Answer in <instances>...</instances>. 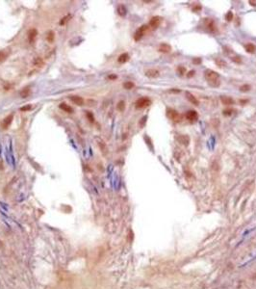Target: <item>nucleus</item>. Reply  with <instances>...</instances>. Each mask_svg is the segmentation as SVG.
Returning a JSON list of instances; mask_svg holds the SVG:
<instances>
[{
	"instance_id": "1",
	"label": "nucleus",
	"mask_w": 256,
	"mask_h": 289,
	"mask_svg": "<svg viewBox=\"0 0 256 289\" xmlns=\"http://www.w3.org/2000/svg\"><path fill=\"white\" fill-rule=\"evenodd\" d=\"M204 76H205V79L207 80L210 85L213 87H218L220 86V75L217 73L213 69H206L204 71Z\"/></svg>"
},
{
	"instance_id": "2",
	"label": "nucleus",
	"mask_w": 256,
	"mask_h": 289,
	"mask_svg": "<svg viewBox=\"0 0 256 289\" xmlns=\"http://www.w3.org/2000/svg\"><path fill=\"white\" fill-rule=\"evenodd\" d=\"M151 104V100L149 99L148 97H141L139 98L136 103H135V107L137 109H143V108H145V107L149 106Z\"/></svg>"
},
{
	"instance_id": "3",
	"label": "nucleus",
	"mask_w": 256,
	"mask_h": 289,
	"mask_svg": "<svg viewBox=\"0 0 256 289\" xmlns=\"http://www.w3.org/2000/svg\"><path fill=\"white\" fill-rule=\"evenodd\" d=\"M167 116L169 120H171L174 123H179L181 121V115L174 109H168L167 110Z\"/></svg>"
},
{
	"instance_id": "4",
	"label": "nucleus",
	"mask_w": 256,
	"mask_h": 289,
	"mask_svg": "<svg viewBox=\"0 0 256 289\" xmlns=\"http://www.w3.org/2000/svg\"><path fill=\"white\" fill-rule=\"evenodd\" d=\"M148 28H149V26L148 25H145V24L141 26V27L138 29V30L136 31V33H135V35H134V40H136V42L140 40L143 36H145V34L146 33V31L148 30Z\"/></svg>"
},
{
	"instance_id": "5",
	"label": "nucleus",
	"mask_w": 256,
	"mask_h": 289,
	"mask_svg": "<svg viewBox=\"0 0 256 289\" xmlns=\"http://www.w3.org/2000/svg\"><path fill=\"white\" fill-rule=\"evenodd\" d=\"M186 118L191 123H194V121H197L198 120V114L197 111L195 110H189L186 113Z\"/></svg>"
},
{
	"instance_id": "6",
	"label": "nucleus",
	"mask_w": 256,
	"mask_h": 289,
	"mask_svg": "<svg viewBox=\"0 0 256 289\" xmlns=\"http://www.w3.org/2000/svg\"><path fill=\"white\" fill-rule=\"evenodd\" d=\"M162 20H163V18L161 16H153L150 19V21H149V27L154 28V29L155 28H158L160 26L161 23H162Z\"/></svg>"
},
{
	"instance_id": "7",
	"label": "nucleus",
	"mask_w": 256,
	"mask_h": 289,
	"mask_svg": "<svg viewBox=\"0 0 256 289\" xmlns=\"http://www.w3.org/2000/svg\"><path fill=\"white\" fill-rule=\"evenodd\" d=\"M205 26L207 27V29L211 32V33H215V32L217 31V26H216V24H215V21L211 18H206Z\"/></svg>"
},
{
	"instance_id": "8",
	"label": "nucleus",
	"mask_w": 256,
	"mask_h": 289,
	"mask_svg": "<svg viewBox=\"0 0 256 289\" xmlns=\"http://www.w3.org/2000/svg\"><path fill=\"white\" fill-rule=\"evenodd\" d=\"M13 118H14V115L13 114H10L9 116H7V117L3 120V121H2V128H3V129H7L8 127L10 126V124L12 123Z\"/></svg>"
},
{
	"instance_id": "9",
	"label": "nucleus",
	"mask_w": 256,
	"mask_h": 289,
	"mask_svg": "<svg viewBox=\"0 0 256 289\" xmlns=\"http://www.w3.org/2000/svg\"><path fill=\"white\" fill-rule=\"evenodd\" d=\"M37 35H38V31H37V29L35 28H32L28 31V40H29L30 43H33L35 42Z\"/></svg>"
},
{
	"instance_id": "10",
	"label": "nucleus",
	"mask_w": 256,
	"mask_h": 289,
	"mask_svg": "<svg viewBox=\"0 0 256 289\" xmlns=\"http://www.w3.org/2000/svg\"><path fill=\"white\" fill-rule=\"evenodd\" d=\"M221 101L223 105H232V104L235 103L234 99L232 97H228V95H221Z\"/></svg>"
},
{
	"instance_id": "11",
	"label": "nucleus",
	"mask_w": 256,
	"mask_h": 289,
	"mask_svg": "<svg viewBox=\"0 0 256 289\" xmlns=\"http://www.w3.org/2000/svg\"><path fill=\"white\" fill-rule=\"evenodd\" d=\"M186 98H187V99H188L192 104H194V105H195V106L199 105V101H198V99L195 97L194 95L191 94V92H186Z\"/></svg>"
},
{
	"instance_id": "12",
	"label": "nucleus",
	"mask_w": 256,
	"mask_h": 289,
	"mask_svg": "<svg viewBox=\"0 0 256 289\" xmlns=\"http://www.w3.org/2000/svg\"><path fill=\"white\" fill-rule=\"evenodd\" d=\"M145 75L149 78H157L160 75V71L158 69L155 68H150L148 71H145Z\"/></svg>"
},
{
	"instance_id": "13",
	"label": "nucleus",
	"mask_w": 256,
	"mask_h": 289,
	"mask_svg": "<svg viewBox=\"0 0 256 289\" xmlns=\"http://www.w3.org/2000/svg\"><path fill=\"white\" fill-rule=\"evenodd\" d=\"M158 51L162 52V53H169L171 51V46L169 43H161L158 48Z\"/></svg>"
},
{
	"instance_id": "14",
	"label": "nucleus",
	"mask_w": 256,
	"mask_h": 289,
	"mask_svg": "<svg viewBox=\"0 0 256 289\" xmlns=\"http://www.w3.org/2000/svg\"><path fill=\"white\" fill-rule=\"evenodd\" d=\"M70 100L78 106H82L84 104V99H83V97H79V95H71Z\"/></svg>"
},
{
	"instance_id": "15",
	"label": "nucleus",
	"mask_w": 256,
	"mask_h": 289,
	"mask_svg": "<svg viewBox=\"0 0 256 289\" xmlns=\"http://www.w3.org/2000/svg\"><path fill=\"white\" fill-rule=\"evenodd\" d=\"M176 139L180 144H184V146H188L190 143V137L187 135H179V136H177Z\"/></svg>"
},
{
	"instance_id": "16",
	"label": "nucleus",
	"mask_w": 256,
	"mask_h": 289,
	"mask_svg": "<svg viewBox=\"0 0 256 289\" xmlns=\"http://www.w3.org/2000/svg\"><path fill=\"white\" fill-rule=\"evenodd\" d=\"M244 49H246V51L248 52V53H254L256 51V46L253 45V43L248 42V43H246V45H244Z\"/></svg>"
},
{
	"instance_id": "17",
	"label": "nucleus",
	"mask_w": 256,
	"mask_h": 289,
	"mask_svg": "<svg viewBox=\"0 0 256 289\" xmlns=\"http://www.w3.org/2000/svg\"><path fill=\"white\" fill-rule=\"evenodd\" d=\"M129 60V55L128 53H122V54H120L119 58H117V62L120 63V64H124L126 63L127 61Z\"/></svg>"
},
{
	"instance_id": "18",
	"label": "nucleus",
	"mask_w": 256,
	"mask_h": 289,
	"mask_svg": "<svg viewBox=\"0 0 256 289\" xmlns=\"http://www.w3.org/2000/svg\"><path fill=\"white\" fill-rule=\"evenodd\" d=\"M59 107L63 110V111H65V112H67V113H72L73 112V109L71 108L70 106H68V104H66L65 102H62L59 105Z\"/></svg>"
},
{
	"instance_id": "19",
	"label": "nucleus",
	"mask_w": 256,
	"mask_h": 289,
	"mask_svg": "<svg viewBox=\"0 0 256 289\" xmlns=\"http://www.w3.org/2000/svg\"><path fill=\"white\" fill-rule=\"evenodd\" d=\"M215 63L218 68H224V66H226V62L223 59H221V58H217L215 60Z\"/></svg>"
},
{
	"instance_id": "20",
	"label": "nucleus",
	"mask_w": 256,
	"mask_h": 289,
	"mask_svg": "<svg viewBox=\"0 0 256 289\" xmlns=\"http://www.w3.org/2000/svg\"><path fill=\"white\" fill-rule=\"evenodd\" d=\"M30 92H31V90L29 87H26V88H24V89H22V91L20 92V95H21V97H29V95H30Z\"/></svg>"
},
{
	"instance_id": "21",
	"label": "nucleus",
	"mask_w": 256,
	"mask_h": 289,
	"mask_svg": "<svg viewBox=\"0 0 256 289\" xmlns=\"http://www.w3.org/2000/svg\"><path fill=\"white\" fill-rule=\"evenodd\" d=\"M229 58H230V60L233 61V62L236 63V64H241V63H242L241 57H240V56H238V55H236V54L229 55Z\"/></svg>"
},
{
	"instance_id": "22",
	"label": "nucleus",
	"mask_w": 256,
	"mask_h": 289,
	"mask_svg": "<svg viewBox=\"0 0 256 289\" xmlns=\"http://www.w3.org/2000/svg\"><path fill=\"white\" fill-rule=\"evenodd\" d=\"M117 13H119L120 16H124L126 14V8L123 5H119L117 7Z\"/></svg>"
},
{
	"instance_id": "23",
	"label": "nucleus",
	"mask_w": 256,
	"mask_h": 289,
	"mask_svg": "<svg viewBox=\"0 0 256 289\" xmlns=\"http://www.w3.org/2000/svg\"><path fill=\"white\" fill-rule=\"evenodd\" d=\"M33 64H34V66H44V61H42V58L37 57V58H35V59H34Z\"/></svg>"
},
{
	"instance_id": "24",
	"label": "nucleus",
	"mask_w": 256,
	"mask_h": 289,
	"mask_svg": "<svg viewBox=\"0 0 256 289\" xmlns=\"http://www.w3.org/2000/svg\"><path fill=\"white\" fill-rule=\"evenodd\" d=\"M8 58V53L5 50H0V63L4 62Z\"/></svg>"
},
{
	"instance_id": "25",
	"label": "nucleus",
	"mask_w": 256,
	"mask_h": 289,
	"mask_svg": "<svg viewBox=\"0 0 256 289\" xmlns=\"http://www.w3.org/2000/svg\"><path fill=\"white\" fill-rule=\"evenodd\" d=\"M117 108L119 111L120 112H122V111H124V109H125V102L123 100H120L119 103H117Z\"/></svg>"
},
{
	"instance_id": "26",
	"label": "nucleus",
	"mask_w": 256,
	"mask_h": 289,
	"mask_svg": "<svg viewBox=\"0 0 256 289\" xmlns=\"http://www.w3.org/2000/svg\"><path fill=\"white\" fill-rule=\"evenodd\" d=\"M46 40L48 42H53L54 40V32L53 31H49L47 33V36H46Z\"/></svg>"
},
{
	"instance_id": "27",
	"label": "nucleus",
	"mask_w": 256,
	"mask_h": 289,
	"mask_svg": "<svg viewBox=\"0 0 256 289\" xmlns=\"http://www.w3.org/2000/svg\"><path fill=\"white\" fill-rule=\"evenodd\" d=\"M134 83L133 82H131V81H126V82L123 84V87H124V89L126 90H131V89H133L134 88Z\"/></svg>"
},
{
	"instance_id": "28",
	"label": "nucleus",
	"mask_w": 256,
	"mask_h": 289,
	"mask_svg": "<svg viewBox=\"0 0 256 289\" xmlns=\"http://www.w3.org/2000/svg\"><path fill=\"white\" fill-rule=\"evenodd\" d=\"M176 71H177V73L179 74L180 76H183V75L186 73V68H185V66H179Z\"/></svg>"
},
{
	"instance_id": "29",
	"label": "nucleus",
	"mask_w": 256,
	"mask_h": 289,
	"mask_svg": "<svg viewBox=\"0 0 256 289\" xmlns=\"http://www.w3.org/2000/svg\"><path fill=\"white\" fill-rule=\"evenodd\" d=\"M250 85H248V84H244V85H242L240 87V91L241 92H248L249 90H250Z\"/></svg>"
},
{
	"instance_id": "30",
	"label": "nucleus",
	"mask_w": 256,
	"mask_h": 289,
	"mask_svg": "<svg viewBox=\"0 0 256 289\" xmlns=\"http://www.w3.org/2000/svg\"><path fill=\"white\" fill-rule=\"evenodd\" d=\"M223 114V116H225V117H228V116H231L233 114V110L232 109H226V110H224Z\"/></svg>"
},
{
	"instance_id": "31",
	"label": "nucleus",
	"mask_w": 256,
	"mask_h": 289,
	"mask_svg": "<svg viewBox=\"0 0 256 289\" xmlns=\"http://www.w3.org/2000/svg\"><path fill=\"white\" fill-rule=\"evenodd\" d=\"M31 108H32V106H31V105H26V106L21 107V108H20V111H21V112H26V111H28V110H30Z\"/></svg>"
},
{
	"instance_id": "32",
	"label": "nucleus",
	"mask_w": 256,
	"mask_h": 289,
	"mask_svg": "<svg viewBox=\"0 0 256 289\" xmlns=\"http://www.w3.org/2000/svg\"><path fill=\"white\" fill-rule=\"evenodd\" d=\"M226 19L228 20V21H231V20L233 19V14L231 13V12H229V13L226 14Z\"/></svg>"
},
{
	"instance_id": "33",
	"label": "nucleus",
	"mask_w": 256,
	"mask_h": 289,
	"mask_svg": "<svg viewBox=\"0 0 256 289\" xmlns=\"http://www.w3.org/2000/svg\"><path fill=\"white\" fill-rule=\"evenodd\" d=\"M193 63H194L195 65H199L201 63V59L200 58H195V59L193 60Z\"/></svg>"
},
{
	"instance_id": "34",
	"label": "nucleus",
	"mask_w": 256,
	"mask_h": 289,
	"mask_svg": "<svg viewBox=\"0 0 256 289\" xmlns=\"http://www.w3.org/2000/svg\"><path fill=\"white\" fill-rule=\"evenodd\" d=\"M87 117H88L89 121H94V116L91 112H87Z\"/></svg>"
},
{
	"instance_id": "35",
	"label": "nucleus",
	"mask_w": 256,
	"mask_h": 289,
	"mask_svg": "<svg viewBox=\"0 0 256 289\" xmlns=\"http://www.w3.org/2000/svg\"><path fill=\"white\" fill-rule=\"evenodd\" d=\"M195 71H190L189 72V73L188 74H187V77H192V76H194V75H195Z\"/></svg>"
},
{
	"instance_id": "36",
	"label": "nucleus",
	"mask_w": 256,
	"mask_h": 289,
	"mask_svg": "<svg viewBox=\"0 0 256 289\" xmlns=\"http://www.w3.org/2000/svg\"><path fill=\"white\" fill-rule=\"evenodd\" d=\"M68 16H66V17H64V18H63V20H61V21H60V24H61V25H63V24H65V22L66 21H67V18H68Z\"/></svg>"
},
{
	"instance_id": "37",
	"label": "nucleus",
	"mask_w": 256,
	"mask_h": 289,
	"mask_svg": "<svg viewBox=\"0 0 256 289\" xmlns=\"http://www.w3.org/2000/svg\"><path fill=\"white\" fill-rule=\"evenodd\" d=\"M108 78H109V79H116V78H117V75H109Z\"/></svg>"
},
{
	"instance_id": "38",
	"label": "nucleus",
	"mask_w": 256,
	"mask_h": 289,
	"mask_svg": "<svg viewBox=\"0 0 256 289\" xmlns=\"http://www.w3.org/2000/svg\"><path fill=\"white\" fill-rule=\"evenodd\" d=\"M249 3H251V5H252V6H256V4H255L254 2H252V1H249Z\"/></svg>"
}]
</instances>
